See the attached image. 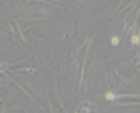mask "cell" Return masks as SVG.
I'll list each match as a JSON object with an SVG mask.
<instances>
[{"mask_svg": "<svg viewBox=\"0 0 140 113\" xmlns=\"http://www.w3.org/2000/svg\"><path fill=\"white\" fill-rule=\"evenodd\" d=\"M81 111H91L89 109V104H81Z\"/></svg>", "mask_w": 140, "mask_h": 113, "instance_id": "4", "label": "cell"}, {"mask_svg": "<svg viewBox=\"0 0 140 113\" xmlns=\"http://www.w3.org/2000/svg\"><path fill=\"white\" fill-rule=\"evenodd\" d=\"M110 43H112V45H119V36H114L112 40H110Z\"/></svg>", "mask_w": 140, "mask_h": 113, "instance_id": "3", "label": "cell"}, {"mask_svg": "<svg viewBox=\"0 0 140 113\" xmlns=\"http://www.w3.org/2000/svg\"><path fill=\"white\" fill-rule=\"evenodd\" d=\"M115 98H117V94H115V92H112V91L106 92V100H108V102H114Z\"/></svg>", "mask_w": 140, "mask_h": 113, "instance_id": "1", "label": "cell"}, {"mask_svg": "<svg viewBox=\"0 0 140 113\" xmlns=\"http://www.w3.org/2000/svg\"><path fill=\"white\" fill-rule=\"evenodd\" d=\"M138 43H140V36L134 34V36H133V45H138Z\"/></svg>", "mask_w": 140, "mask_h": 113, "instance_id": "2", "label": "cell"}]
</instances>
